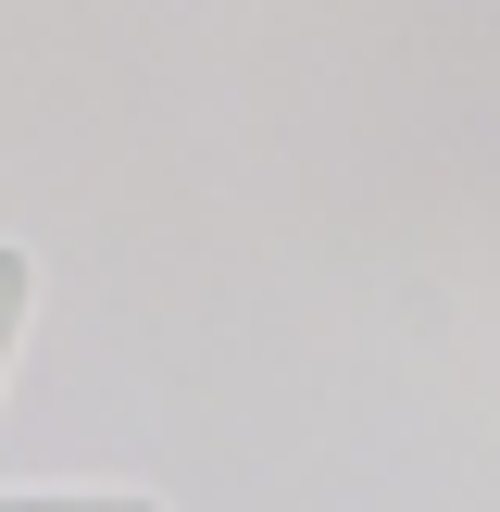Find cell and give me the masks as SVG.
I'll return each instance as SVG.
<instances>
[{
  "instance_id": "cell-1",
  "label": "cell",
  "mask_w": 500,
  "mask_h": 512,
  "mask_svg": "<svg viewBox=\"0 0 500 512\" xmlns=\"http://www.w3.org/2000/svg\"><path fill=\"white\" fill-rule=\"evenodd\" d=\"M0 512H163L150 488H13Z\"/></svg>"
},
{
  "instance_id": "cell-2",
  "label": "cell",
  "mask_w": 500,
  "mask_h": 512,
  "mask_svg": "<svg viewBox=\"0 0 500 512\" xmlns=\"http://www.w3.org/2000/svg\"><path fill=\"white\" fill-rule=\"evenodd\" d=\"M25 300H38V263L0 238V375H13V350H25Z\"/></svg>"
}]
</instances>
